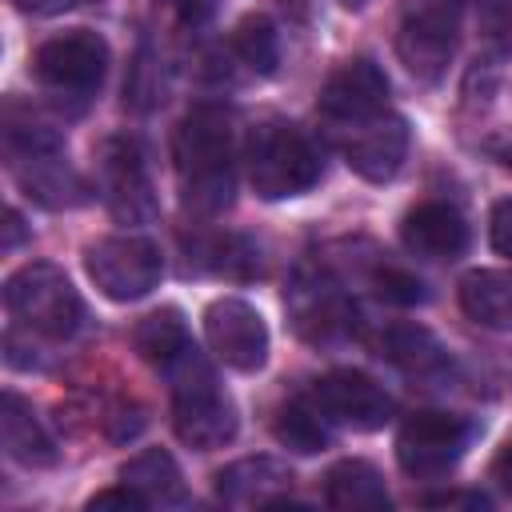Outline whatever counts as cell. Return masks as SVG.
Wrapping results in <instances>:
<instances>
[{"instance_id":"1","label":"cell","mask_w":512,"mask_h":512,"mask_svg":"<svg viewBox=\"0 0 512 512\" xmlns=\"http://www.w3.org/2000/svg\"><path fill=\"white\" fill-rule=\"evenodd\" d=\"M4 160L20 192L40 208L60 212V208H76L88 200L84 180L72 172L64 156L60 132L36 120L32 108H20L16 100L4 104Z\"/></svg>"},{"instance_id":"2","label":"cell","mask_w":512,"mask_h":512,"mask_svg":"<svg viewBox=\"0 0 512 512\" xmlns=\"http://www.w3.org/2000/svg\"><path fill=\"white\" fill-rule=\"evenodd\" d=\"M172 160H176V180H180V200L196 216H216L232 204L236 192V172H232V128L228 112L216 104L192 108L172 140Z\"/></svg>"},{"instance_id":"3","label":"cell","mask_w":512,"mask_h":512,"mask_svg":"<svg viewBox=\"0 0 512 512\" xmlns=\"http://www.w3.org/2000/svg\"><path fill=\"white\" fill-rule=\"evenodd\" d=\"M164 376L172 384V428H176V436L196 452H212V448L232 444V436L240 428L236 404L216 384V376H212L208 360L200 356V348L188 344L164 368Z\"/></svg>"},{"instance_id":"4","label":"cell","mask_w":512,"mask_h":512,"mask_svg":"<svg viewBox=\"0 0 512 512\" xmlns=\"http://www.w3.org/2000/svg\"><path fill=\"white\" fill-rule=\"evenodd\" d=\"M244 160H248V180H252L256 196H264V200L304 196L324 176L320 148L296 124H288V120H264V124H256L248 132Z\"/></svg>"},{"instance_id":"5","label":"cell","mask_w":512,"mask_h":512,"mask_svg":"<svg viewBox=\"0 0 512 512\" xmlns=\"http://www.w3.org/2000/svg\"><path fill=\"white\" fill-rule=\"evenodd\" d=\"M4 308L24 332L44 340H68L84 320L80 292L56 264L44 260L24 264L4 280Z\"/></svg>"},{"instance_id":"6","label":"cell","mask_w":512,"mask_h":512,"mask_svg":"<svg viewBox=\"0 0 512 512\" xmlns=\"http://www.w3.org/2000/svg\"><path fill=\"white\" fill-rule=\"evenodd\" d=\"M468 0H408L400 32H396V52L400 64L420 80V84H440L452 56H456V36H460V8Z\"/></svg>"},{"instance_id":"7","label":"cell","mask_w":512,"mask_h":512,"mask_svg":"<svg viewBox=\"0 0 512 512\" xmlns=\"http://www.w3.org/2000/svg\"><path fill=\"white\" fill-rule=\"evenodd\" d=\"M32 72L36 80L56 96V100H92V92H100L104 72H108V44L104 36L88 32V28H72L60 32L52 40H44L32 56Z\"/></svg>"},{"instance_id":"8","label":"cell","mask_w":512,"mask_h":512,"mask_svg":"<svg viewBox=\"0 0 512 512\" xmlns=\"http://www.w3.org/2000/svg\"><path fill=\"white\" fill-rule=\"evenodd\" d=\"M88 280L116 304H132L160 284V248L144 236H104L84 248Z\"/></svg>"},{"instance_id":"9","label":"cell","mask_w":512,"mask_h":512,"mask_svg":"<svg viewBox=\"0 0 512 512\" xmlns=\"http://www.w3.org/2000/svg\"><path fill=\"white\" fill-rule=\"evenodd\" d=\"M292 328L308 344H336L352 336L356 328V308L344 296V288L324 272V268H300L292 276V288L284 296Z\"/></svg>"},{"instance_id":"10","label":"cell","mask_w":512,"mask_h":512,"mask_svg":"<svg viewBox=\"0 0 512 512\" xmlns=\"http://www.w3.org/2000/svg\"><path fill=\"white\" fill-rule=\"evenodd\" d=\"M472 440V424L448 412H416L400 424L396 436V460L416 480H436L448 468L460 464L464 448Z\"/></svg>"},{"instance_id":"11","label":"cell","mask_w":512,"mask_h":512,"mask_svg":"<svg viewBox=\"0 0 512 512\" xmlns=\"http://www.w3.org/2000/svg\"><path fill=\"white\" fill-rule=\"evenodd\" d=\"M100 196L108 212L124 224H144L156 212L148 152L132 136H116L100 148Z\"/></svg>"},{"instance_id":"12","label":"cell","mask_w":512,"mask_h":512,"mask_svg":"<svg viewBox=\"0 0 512 512\" xmlns=\"http://www.w3.org/2000/svg\"><path fill=\"white\" fill-rule=\"evenodd\" d=\"M204 336L220 364L236 372H256L268 360V324L264 316L236 296H220L204 308Z\"/></svg>"},{"instance_id":"13","label":"cell","mask_w":512,"mask_h":512,"mask_svg":"<svg viewBox=\"0 0 512 512\" xmlns=\"http://www.w3.org/2000/svg\"><path fill=\"white\" fill-rule=\"evenodd\" d=\"M320 120L332 128V132H344L376 112L388 108V76L380 72L376 60L368 56H356V60H344L320 88Z\"/></svg>"},{"instance_id":"14","label":"cell","mask_w":512,"mask_h":512,"mask_svg":"<svg viewBox=\"0 0 512 512\" xmlns=\"http://www.w3.org/2000/svg\"><path fill=\"white\" fill-rule=\"evenodd\" d=\"M336 140H340V152H344V160H348V168L356 176H364L372 184H384L404 168L412 132H408L404 116L384 108V112L336 132Z\"/></svg>"},{"instance_id":"15","label":"cell","mask_w":512,"mask_h":512,"mask_svg":"<svg viewBox=\"0 0 512 512\" xmlns=\"http://www.w3.org/2000/svg\"><path fill=\"white\" fill-rule=\"evenodd\" d=\"M312 404L344 428L376 432L392 420V396L356 368H332L312 384Z\"/></svg>"},{"instance_id":"16","label":"cell","mask_w":512,"mask_h":512,"mask_svg":"<svg viewBox=\"0 0 512 512\" xmlns=\"http://www.w3.org/2000/svg\"><path fill=\"white\" fill-rule=\"evenodd\" d=\"M400 240L412 256L424 260H456L468 248V224L464 216L444 204V200H424L404 212L400 220Z\"/></svg>"},{"instance_id":"17","label":"cell","mask_w":512,"mask_h":512,"mask_svg":"<svg viewBox=\"0 0 512 512\" xmlns=\"http://www.w3.org/2000/svg\"><path fill=\"white\" fill-rule=\"evenodd\" d=\"M288 488H292V472L272 456H244L216 472V496L232 508H268Z\"/></svg>"},{"instance_id":"18","label":"cell","mask_w":512,"mask_h":512,"mask_svg":"<svg viewBox=\"0 0 512 512\" xmlns=\"http://www.w3.org/2000/svg\"><path fill=\"white\" fill-rule=\"evenodd\" d=\"M0 440H4L8 460H16L20 468H56L60 464L56 440L36 420L32 404L20 400L16 392H4V400H0Z\"/></svg>"},{"instance_id":"19","label":"cell","mask_w":512,"mask_h":512,"mask_svg":"<svg viewBox=\"0 0 512 512\" xmlns=\"http://www.w3.org/2000/svg\"><path fill=\"white\" fill-rule=\"evenodd\" d=\"M376 356L404 368L408 376H440L448 372V352L444 344L420 328V324H392L376 336Z\"/></svg>"},{"instance_id":"20","label":"cell","mask_w":512,"mask_h":512,"mask_svg":"<svg viewBox=\"0 0 512 512\" xmlns=\"http://www.w3.org/2000/svg\"><path fill=\"white\" fill-rule=\"evenodd\" d=\"M324 500L340 512H380L388 508L384 476L368 460H340L324 476Z\"/></svg>"},{"instance_id":"21","label":"cell","mask_w":512,"mask_h":512,"mask_svg":"<svg viewBox=\"0 0 512 512\" xmlns=\"http://www.w3.org/2000/svg\"><path fill=\"white\" fill-rule=\"evenodd\" d=\"M120 480H124L128 488H136L148 504H160V508H180V504H188L184 476H180L176 460H172L164 448H144V452H136V456L120 468Z\"/></svg>"},{"instance_id":"22","label":"cell","mask_w":512,"mask_h":512,"mask_svg":"<svg viewBox=\"0 0 512 512\" xmlns=\"http://www.w3.org/2000/svg\"><path fill=\"white\" fill-rule=\"evenodd\" d=\"M460 308L468 320L484 328H512V272L496 268H476L460 280Z\"/></svg>"},{"instance_id":"23","label":"cell","mask_w":512,"mask_h":512,"mask_svg":"<svg viewBox=\"0 0 512 512\" xmlns=\"http://www.w3.org/2000/svg\"><path fill=\"white\" fill-rule=\"evenodd\" d=\"M192 344V336H188V324H184V312L180 308H156V312H148L136 328H132V348L140 352V360H148L152 368H168L184 348Z\"/></svg>"},{"instance_id":"24","label":"cell","mask_w":512,"mask_h":512,"mask_svg":"<svg viewBox=\"0 0 512 512\" xmlns=\"http://www.w3.org/2000/svg\"><path fill=\"white\" fill-rule=\"evenodd\" d=\"M272 432H276V440H280L288 452H296V456H316V452L328 448V416L312 404V396H308V400H288V404H280V412H276V420H272Z\"/></svg>"},{"instance_id":"25","label":"cell","mask_w":512,"mask_h":512,"mask_svg":"<svg viewBox=\"0 0 512 512\" xmlns=\"http://www.w3.org/2000/svg\"><path fill=\"white\" fill-rule=\"evenodd\" d=\"M232 56L256 72V76H272L276 64H280V32L276 24L264 16V12H248L236 28H232V40H228Z\"/></svg>"},{"instance_id":"26","label":"cell","mask_w":512,"mask_h":512,"mask_svg":"<svg viewBox=\"0 0 512 512\" xmlns=\"http://www.w3.org/2000/svg\"><path fill=\"white\" fill-rule=\"evenodd\" d=\"M164 96H168L164 60H160L148 44H140V48H136V56H132V64H128L124 104H128L132 112H152V108H160V104H164Z\"/></svg>"},{"instance_id":"27","label":"cell","mask_w":512,"mask_h":512,"mask_svg":"<svg viewBox=\"0 0 512 512\" xmlns=\"http://www.w3.org/2000/svg\"><path fill=\"white\" fill-rule=\"evenodd\" d=\"M372 284L376 292L388 300V304H400V308H412V304H424L428 300V288L420 276H412L408 268H396V264H380L372 272Z\"/></svg>"},{"instance_id":"28","label":"cell","mask_w":512,"mask_h":512,"mask_svg":"<svg viewBox=\"0 0 512 512\" xmlns=\"http://www.w3.org/2000/svg\"><path fill=\"white\" fill-rule=\"evenodd\" d=\"M488 240L500 256H512V196H504L488 216Z\"/></svg>"},{"instance_id":"29","label":"cell","mask_w":512,"mask_h":512,"mask_svg":"<svg viewBox=\"0 0 512 512\" xmlns=\"http://www.w3.org/2000/svg\"><path fill=\"white\" fill-rule=\"evenodd\" d=\"M144 424H148V420H144V408H140V404H128V408H116V412L108 416V436H112L116 444H124V440L140 436Z\"/></svg>"},{"instance_id":"30","label":"cell","mask_w":512,"mask_h":512,"mask_svg":"<svg viewBox=\"0 0 512 512\" xmlns=\"http://www.w3.org/2000/svg\"><path fill=\"white\" fill-rule=\"evenodd\" d=\"M88 508H92V512H96V508H148V500H144L136 488H128V484L120 480V488L96 492V496L88 500Z\"/></svg>"},{"instance_id":"31","label":"cell","mask_w":512,"mask_h":512,"mask_svg":"<svg viewBox=\"0 0 512 512\" xmlns=\"http://www.w3.org/2000/svg\"><path fill=\"white\" fill-rule=\"evenodd\" d=\"M216 4H220V0H176L184 24H204V20H212Z\"/></svg>"},{"instance_id":"32","label":"cell","mask_w":512,"mask_h":512,"mask_svg":"<svg viewBox=\"0 0 512 512\" xmlns=\"http://www.w3.org/2000/svg\"><path fill=\"white\" fill-rule=\"evenodd\" d=\"M492 480L512 496V440H508V444L500 448V456L492 460Z\"/></svg>"},{"instance_id":"33","label":"cell","mask_w":512,"mask_h":512,"mask_svg":"<svg viewBox=\"0 0 512 512\" xmlns=\"http://www.w3.org/2000/svg\"><path fill=\"white\" fill-rule=\"evenodd\" d=\"M20 12H32V16H56V12H64V8H72V4H80V0H12Z\"/></svg>"},{"instance_id":"34","label":"cell","mask_w":512,"mask_h":512,"mask_svg":"<svg viewBox=\"0 0 512 512\" xmlns=\"http://www.w3.org/2000/svg\"><path fill=\"white\" fill-rule=\"evenodd\" d=\"M20 240H24V220H20V212L16 208H8V216H4V252H16L20 248Z\"/></svg>"},{"instance_id":"35","label":"cell","mask_w":512,"mask_h":512,"mask_svg":"<svg viewBox=\"0 0 512 512\" xmlns=\"http://www.w3.org/2000/svg\"><path fill=\"white\" fill-rule=\"evenodd\" d=\"M496 32L508 40V48H512V4H504V12H500V20H496Z\"/></svg>"},{"instance_id":"36","label":"cell","mask_w":512,"mask_h":512,"mask_svg":"<svg viewBox=\"0 0 512 512\" xmlns=\"http://www.w3.org/2000/svg\"><path fill=\"white\" fill-rule=\"evenodd\" d=\"M336 4H340V8H352V12H360L368 0H336Z\"/></svg>"}]
</instances>
